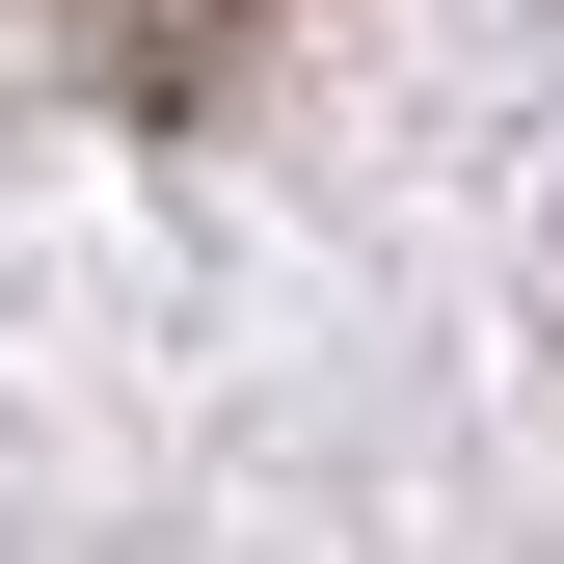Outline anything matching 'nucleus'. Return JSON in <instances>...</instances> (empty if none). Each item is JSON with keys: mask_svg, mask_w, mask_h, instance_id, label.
Wrapping results in <instances>:
<instances>
[{"mask_svg": "<svg viewBox=\"0 0 564 564\" xmlns=\"http://www.w3.org/2000/svg\"><path fill=\"white\" fill-rule=\"evenodd\" d=\"M242 54H269V0H82V82L108 108H216Z\"/></svg>", "mask_w": 564, "mask_h": 564, "instance_id": "obj_1", "label": "nucleus"}]
</instances>
